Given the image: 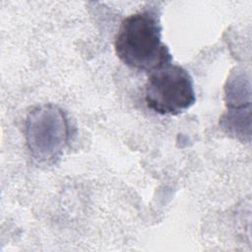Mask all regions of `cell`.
<instances>
[{
  "instance_id": "obj_1",
  "label": "cell",
  "mask_w": 252,
  "mask_h": 252,
  "mask_svg": "<svg viewBox=\"0 0 252 252\" xmlns=\"http://www.w3.org/2000/svg\"><path fill=\"white\" fill-rule=\"evenodd\" d=\"M115 53L130 68L153 70L170 63L172 56L161 41V25L157 9L147 8L125 18L114 41Z\"/></svg>"
},
{
  "instance_id": "obj_3",
  "label": "cell",
  "mask_w": 252,
  "mask_h": 252,
  "mask_svg": "<svg viewBox=\"0 0 252 252\" xmlns=\"http://www.w3.org/2000/svg\"><path fill=\"white\" fill-rule=\"evenodd\" d=\"M27 142L35 158L49 160L57 157L68 138V125L63 112L52 106L38 107L27 121Z\"/></svg>"
},
{
  "instance_id": "obj_2",
  "label": "cell",
  "mask_w": 252,
  "mask_h": 252,
  "mask_svg": "<svg viewBox=\"0 0 252 252\" xmlns=\"http://www.w3.org/2000/svg\"><path fill=\"white\" fill-rule=\"evenodd\" d=\"M145 100L161 115H177L191 107L195 91L190 74L181 66L167 63L149 73Z\"/></svg>"
}]
</instances>
